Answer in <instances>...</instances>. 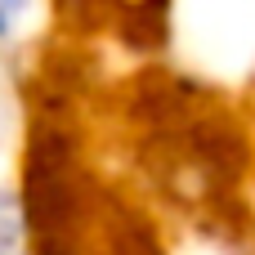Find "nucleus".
Segmentation results:
<instances>
[{
    "mask_svg": "<svg viewBox=\"0 0 255 255\" xmlns=\"http://www.w3.org/2000/svg\"><path fill=\"white\" fill-rule=\"evenodd\" d=\"M22 247V211L0 193V255H18Z\"/></svg>",
    "mask_w": 255,
    "mask_h": 255,
    "instance_id": "nucleus-1",
    "label": "nucleus"
},
{
    "mask_svg": "<svg viewBox=\"0 0 255 255\" xmlns=\"http://www.w3.org/2000/svg\"><path fill=\"white\" fill-rule=\"evenodd\" d=\"M27 4H31V0H0V40H4V36H9L18 22H22Z\"/></svg>",
    "mask_w": 255,
    "mask_h": 255,
    "instance_id": "nucleus-2",
    "label": "nucleus"
}]
</instances>
